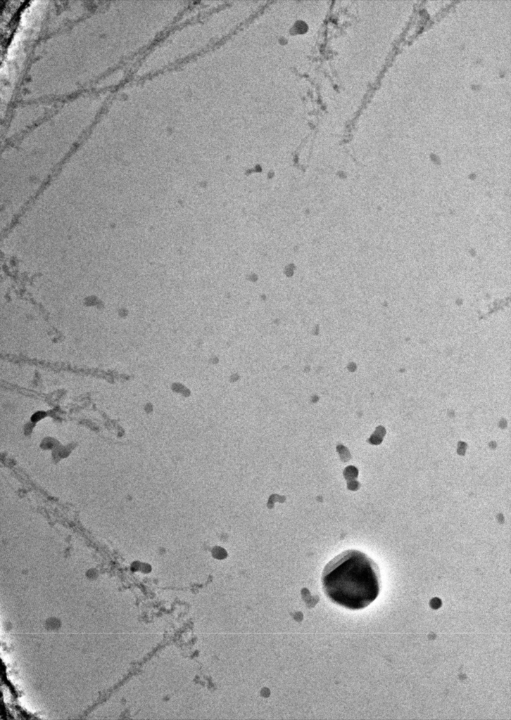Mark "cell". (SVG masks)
Segmentation results:
<instances>
[{"label":"cell","instance_id":"1","mask_svg":"<svg viewBox=\"0 0 511 720\" xmlns=\"http://www.w3.org/2000/svg\"><path fill=\"white\" fill-rule=\"evenodd\" d=\"M322 584L332 602L350 610H360L372 603L379 593V569L365 553L346 550L325 565Z\"/></svg>","mask_w":511,"mask_h":720}]
</instances>
